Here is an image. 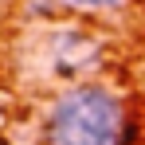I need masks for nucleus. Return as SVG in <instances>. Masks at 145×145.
I'll return each instance as SVG.
<instances>
[{"label":"nucleus","instance_id":"f257e3e1","mask_svg":"<svg viewBox=\"0 0 145 145\" xmlns=\"http://www.w3.org/2000/svg\"><path fill=\"white\" fill-rule=\"evenodd\" d=\"M47 145H129L133 114L125 98L98 82H78L51 98L43 114Z\"/></svg>","mask_w":145,"mask_h":145},{"label":"nucleus","instance_id":"f03ea898","mask_svg":"<svg viewBox=\"0 0 145 145\" xmlns=\"http://www.w3.org/2000/svg\"><path fill=\"white\" fill-rule=\"evenodd\" d=\"M51 67H55V74H67V78H74V74H82V71H90L98 59V51L94 43H90V35L86 31H59L55 39H51Z\"/></svg>","mask_w":145,"mask_h":145},{"label":"nucleus","instance_id":"7ed1b4c3","mask_svg":"<svg viewBox=\"0 0 145 145\" xmlns=\"http://www.w3.org/2000/svg\"><path fill=\"white\" fill-rule=\"evenodd\" d=\"M55 4L67 8V12H114L125 0H55Z\"/></svg>","mask_w":145,"mask_h":145}]
</instances>
